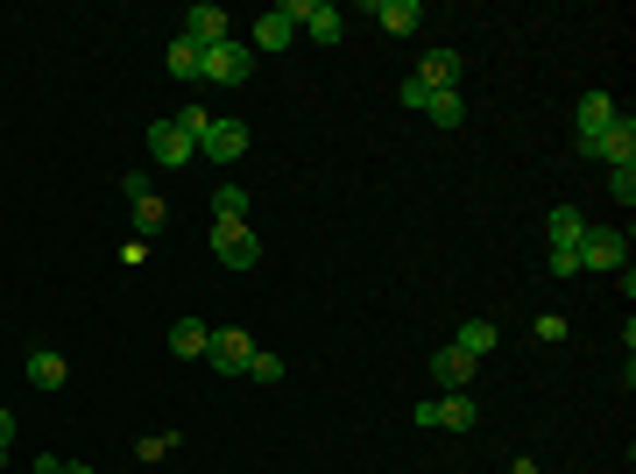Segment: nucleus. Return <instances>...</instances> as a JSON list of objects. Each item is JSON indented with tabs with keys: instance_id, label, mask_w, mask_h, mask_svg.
<instances>
[{
	"instance_id": "obj_31",
	"label": "nucleus",
	"mask_w": 636,
	"mask_h": 474,
	"mask_svg": "<svg viewBox=\"0 0 636 474\" xmlns=\"http://www.w3.org/2000/svg\"><path fill=\"white\" fill-rule=\"evenodd\" d=\"M8 447H14V411H0V467H8Z\"/></svg>"
},
{
	"instance_id": "obj_25",
	"label": "nucleus",
	"mask_w": 636,
	"mask_h": 474,
	"mask_svg": "<svg viewBox=\"0 0 636 474\" xmlns=\"http://www.w3.org/2000/svg\"><path fill=\"white\" fill-rule=\"evenodd\" d=\"M177 128H185V135H191V142H199V135H205V128H212V114L199 107V99H191V107H177Z\"/></svg>"
},
{
	"instance_id": "obj_24",
	"label": "nucleus",
	"mask_w": 636,
	"mask_h": 474,
	"mask_svg": "<svg viewBox=\"0 0 636 474\" xmlns=\"http://www.w3.org/2000/svg\"><path fill=\"white\" fill-rule=\"evenodd\" d=\"M248 376H255V382H283V354L255 347V354H248Z\"/></svg>"
},
{
	"instance_id": "obj_29",
	"label": "nucleus",
	"mask_w": 636,
	"mask_h": 474,
	"mask_svg": "<svg viewBox=\"0 0 636 474\" xmlns=\"http://www.w3.org/2000/svg\"><path fill=\"white\" fill-rule=\"evenodd\" d=\"M397 99H403V107H411V114H424V99H432V85H424V79H403V85H397Z\"/></svg>"
},
{
	"instance_id": "obj_27",
	"label": "nucleus",
	"mask_w": 636,
	"mask_h": 474,
	"mask_svg": "<svg viewBox=\"0 0 636 474\" xmlns=\"http://www.w3.org/2000/svg\"><path fill=\"white\" fill-rule=\"evenodd\" d=\"M609 199L636 205V163H629V170H609Z\"/></svg>"
},
{
	"instance_id": "obj_9",
	"label": "nucleus",
	"mask_w": 636,
	"mask_h": 474,
	"mask_svg": "<svg viewBox=\"0 0 636 474\" xmlns=\"http://www.w3.org/2000/svg\"><path fill=\"white\" fill-rule=\"evenodd\" d=\"M474 368H481V362H474V354H460V347H452V340H446V347L432 354V382H438V390H446V396H452V390H467V382H474Z\"/></svg>"
},
{
	"instance_id": "obj_10",
	"label": "nucleus",
	"mask_w": 636,
	"mask_h": 474,
	"mask_svg": "<svg viewBox=\"0 0 636 474\" xmlns=\"http://www.w3.org/2000/svg\"><path fill=\"white\" fill-rule=\"evenodd\" d=\"M177 36H191L199 50H212V43H226V8H212V0H199V8H185V28Z\"/></svg>"
},
{
	"instance_id": "obj_22",
	"label": "nucleus",
	"mask_w": 636,
	"mask_h": 474,
	"mask_svg": "<svg viewBox=\"0 0 636 474\" xmlns=\"http://www.w3.org/2000/svg\"><path fill=\"white\" fill-rule=\"evenodd\" d=\"M199 43H191V36H170V71H177V79H191V85H199Z\"/></svg>"
},
{
	"instance_id": "obj_30",
	"label": "nucleus",
	"mask_w": 636,
	"mask_h": 474,
	"mask_svg": "<svg viewBox=\"0 0 636 474\" xmlns=\"http://www.w3.org/2000/svg\"><path fill=\"white\" fill-rule=\"evenodd\" d=\"M538 340H544V347H558V340H566V319L544 312V319H538Z\"/></svg>"
},
{
	"instance_id": "obj_33",
	"label": "nucleus",
	"mask_w": 636,
	"mask_h": 474,
	"mask_svg": "<svg viewBox=\"0 0 636 474\" xmlns=\"http://www.w3.org/2000/svg\"><path fill=\"white\" fill-rule=\"evenodd\" d=\"M64 474H93V467H85V461H64Z\"/></svg>"
},
{
	"instance_id": "obj_19",
	"label": "nucleus",
	"mask_w": 636,
	"mask_h": 474,
	"mask_svg": "<svg viewBox=\"0 0 636 474\" xmlns=\"http://www.w3.org/2000/svg\"><path fill=\"white\" fill-rule=\"evenodd\" d=\"M552 248H580V234H587V220H580V205H552Z\"/></svg>"
},
{
	"instance_id": "obj_16",
	"label": "nucleus",
	"mask_w": 636,
	"mask_h": 474,
	"mask_svg": "<svg viewBox=\"0 0 636 474\" xmlns=\"http://www.w3.org/2000/svg\"><path fill=\"white\" fill-rule=\"evenodd\" d=\"M609 121H615V99H609V93H580V107H573V128H580V142H594Z\"/></svg>"
},
{
	"instance_id": "obj_5",
	"label": "nucleus",
	"mask_w": 636,
	"mask_h": 474,
	"mask_svg": "<svg viewBox=\"0 0 636 474\" xmlns=\"http://www.w3.org/2000/svg\"><path fill=\"white\" fill-rule=\"evenodd\" d=\"M248 121H234V114H212V128H205V135H199V156H212V163H220V170H226V163H234V156H248Z\"/></svg>"
},
{
	"instance_id": "obj_32",
	"label": "nucleus",
	"mask_w": 636,
	"mask_h": 474,
	"mask_svg": "<svg viewBox=\"0 0 636 474\" xmlns=\"http://www.w3.org/2000/svg\"><path fill=\"white\" fill-rule=\"evenodd\" d=\"M36 474H64V461H57V453H50V461H36Z\"/></svg>"
},
{
	"instance_id": "obj_8",
	"label": "nucleus",
	"mask_w": 636,
	"mask_h": 474,
	"mask_svg": "<svg viewBox=\"0 0 636 474\" xmlns=\"http://www.w3.org/2000/svg\"><path fill=\"white\" fill-rule=\"evenodd\" d=\"M149 156H156L163 170H185V163L199 156V142H191L177 121H156V128H149Z\"/></svg>"
},
{
	"instance_id": "obj_23",
	"label": "nucleus",
	"mask_w": 636,
	"mask_h": 474,
	"mask_svg": "<svg viewBox=\"0 0 636 474\" xmlns=\"http://www.w3.org/2000/svg\"><path fill=\"white\" fill-rule=\"evenodd\" d=\"M424 114H432V121H438V128H460V121H467V107H460V93H432V99H424Z\"/></svg>"
},
{
	"instance_id": "obj_15",
	"label": "nucleus",
	"mask_w": 636,
	"mask_h": 474,
	"mask_svg": "<svg viewBox=\"0 0 636 474\" xmlns=\"http://www.w3.org/2000/svg\"><path fill=\"white\" fill-rule=\"evenodd\" d=\"M22 368H28V382H36V390H64V382H71V362L57 347H36Z\"/></svg>"
},
{
	"instance_id": "obj_3",
	"label": "nucleus",
	"mask_w": 636,
	"mask_h": 474,
	"mask_svg": "<svg viewBox=\"0 0 636 474\" xmlns=\"http://www.w3.org/2000/svg\"><path fill=\"white\" fill-rule=\"evenodd\" d=\"M248 354H255V340L240 325H212L205 333V368H220V376H248Z\"/></svg>"
},
{
	"instance_id": "obj_21",
	"label": "nucleus",
	"mask_w": 636,
	"mask_h": 474,
	"mask_svg": "<svg viewBox=\"0 0 636 474\" xmlns=\"http://www.w3.org/2000/svg\"><path fill=\"white\" fill-rule=\"evenodd\" d=\"M212 220H248V191L220 177V185H212Z\"/></svg>"
},
{
	"instance_id": "obj_28",
	"label": "nucleus",
	"mask_w": 636,
	"mask_h": 474,
	"mask_svg": "<svg viewBox=\"0 0 636 474\" xmlns=\"http://www.w3.org/2000/svg\"><path fill=\"white\" fill-rule=\"evenodd\" d=\"M163 453H177V432H170V439H163V432H149L142 447H134V461H163Z\"/></svg>"
},
{
	"instance_id": "obj_11",
	"label": "nucleus",
	"mask_w": 636,
	"mask_h": 474,
	"mask_svg": "<svg viewBox=\"0 0 636 474\" xmlns=\"http://www.w3.org/2000/svg\"><path fill=\"white\" fill-rule=\"evenodd\" d=\"M368 14L389 28V36H417V28H424V0H375Z\"/></svg>"
},
{
	"instance_id": "obj_17",
	"label": "nucleus",
	"mask_w": 636,
	"mask_h": 474,
	"mask_svg": "<svg viewBox=\"0 0 636 474\" xmlns=\"http://www.w3.org/2000/svg\"><path fill=\"white\" fill-rule=\"evenodd\" d=\"M305 28H311L318 43H340L346 36V14L332 8V0H311V8H305Z\"/></svg>"
},
{
	"instance_id": "obj_26",
	"label": "nucleus",
	"mask_w": 636,
	"mask_h": 474,
	"mask_svg": "<svg viewBox=\"0 0 636 474\" xmlns=\"http://www.w3.org/2000/svg\"><path fill=\"white\" fill-rule=\"evenodd\" d=\"M544 270H552V276H580V248H552V256H544Z\"/></svg>"
},
{
	"instance_id": "obj_1",
	"label": "nucleus",
	"mask_w": 636,
	"mask_h": 474,
	"mask_svg": "<svg viewBox=\"0 0 636 474\" xmlns=\"http://www.w3.org/2000/svg\"><path fill=\"white\" fill-rule=\"evenodd\" d=\"M248 79H255V50L234 43V36L212 43V50L199 57V85H248Z\"/></svg>"
},
{
	"instance_id": "obj_13",
	"label": "nucleus",
	"mask_w": 636,
	"mask_h": 474,
	"mask_svg": "<svg viewBox=\"0 0 636 474\" xmlns=\"http://www.w3.org/2000/svg\"><path fill=\"white\" fill-rule=\"evenodd\" d=\"M291 36H297V22H291V14H283V8H269L262 22H255L248 50H255V57H262V50H291Z\"/></svg>"
},
{
	"instance_id": "obj_4",
	"label": "nucleus",
	"mask_w": 636,
	"mask_h": 474,
	"mask_svg": "<svg viewBox=\"0 0 636 474\" xmlns=\"http://www.w3.org/2000/svg\"><path fill=\"white\" fill-rule=\"evenodd\" d=\"M580 156H601L609 170H629V163H636V121H629V114H615L594 142H580Z\"/></svg>"
},
{
	"instance_id": "obj_6",
	"label": "nucleus",
	"mask_w": 636,
	"mask_h": 474,
	"mask_svg": "<svg viewBox=\"0 0 636 474\" xmlns=\"http://www.w3.org/2000/svg\"><path fill=\"white\" fill-rule=\"evenodd\" d=\"M120 191H128V213H134V241H149V234H163V227H170V205H163L156 191H149V177H128Z\"/></svg>"
},
{
	"instance_id": "obj_12",
	"label": "nucleus",
	"mask_w": 636,
	"mask_h": 474,
	"mask_svg": "<svg viewBox=\"0 0 636 474\" xmlns=\"http://www.w3.org/2000/svg\"><path fill=\"white\" fill-rule=\"evenodd\" d=\"M432 425H452V432H474L481 425V404L467 390H452V396H432Z\"/></svg>"
},
{
	"instance_id": "obj_7",
	"label": "nucleus",
	"mask_w": 636,
	"mask_h": 474,
	"mask_svg": "<svg viewBox=\"0 0 636 474\" xmlns=\"http://www.w3.org/2000/svg\"><path fill=\"white\" fill-rule=\"evenodd\" d=\"M580 270H629V241L615 227H587L580 234Z\"/></svg>"
},
{
	"instance_id": "obj_2",
	"label": "nucleus",
	"mask_w": 636,
	"mask_h": 474,
	"mask_svg": "<svg viewBox=\"0 0 636 474\" xmlns=\"http://www.w3.org/2000/svg\"><path fill=\"white\" fill-rule=\"evenodd\" d=\"M212 256H220L226 270H255V262H262V241H255L248 220H212Z\"/></svg>"
},
{
	"instance_id": "obj_18",
	"label": "nucleus",
	"mask_w": 636,
	"mask_h": 474,
	"mask_svg": "<svg viewBox=\"0 0 636 474\" xmlns=\"http://www.w3.org/2000/svg\"><path fill=\"white\" fill-rule=\"evenodd\" d=\"M205 333H212L205 319H177V325H170V354H185V362H205Z\"/></svg>"
},
{
	"instance_id": "obj_14",
	"label": "nucleus",
	"mask_w": 636,
	"mask_h": 474,
	"mask_svg": "<svg viewBox=\"0 0 636 474\" xmlns=\"http://www.w3.org/2000/svg\"><path fill=\"white\" fill-rule=\"evenodd\" d=\"M411 79H424L432 93H452V79H460V50H424Z\"/></svg>"
},
{
	"instance_id": "obj_20",
	"label": "nucleus",
	"mask_w": 636,
	"mask_h": 474,
	"mask_svg": "<svg viewBox=\"0 0 636 474\" xmlns=\"http://www.w3.org/2000/svg\"><path fill=\"white\" fill-rule=\"evenodd\" d=\"M452 347H460V354H474V362H481V354H495V325H488V319H460Z\"/></svg>"
}]
</instances>
